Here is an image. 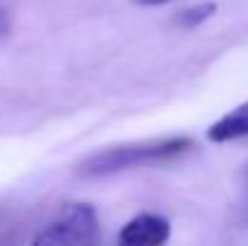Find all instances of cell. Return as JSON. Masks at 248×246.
<instances>
[{
    "mask_svg": "<svg viewBox=\"0 0 248 246\" xmlns=\"http://www.w3.org/2000/svg\"><path fill=\"white\" fill-rule=\"evenodd\" d=\"M190 148H193V140L183 138V135L162 138V140H152V143H133V145L104 150V152L89 157L82 164V174H87V176H106V174H116V171H123V169H135V166H145V164L164 162V160H173V157L188 152Z\"/></svg>",
    "mask_w": 248,
    "mask_h": 246,
    "instance_id": "obj_1",
    "label": "cell"
},
{
    "mask_svg": "<svg viewBox=\"0 0 248 246\" xmlns=\"http://www.w3.org/2000/svg\"><path fill=\"white\" fill-rule=\"evenodd\" d=\"M101 239L99 217L89 203H68L61 215L34 239L36 244H96Z\"/></svg>",
    "mask_w": 248,
    "mask_h": 246,
    "instance_id": "obj_2",
    "label": "cell"
},
{
    "mask_svg": "<svg viewBox=\"0 0 248 246\" xmlns=\"http://www.w3.org/2000/svg\"><path fill=\"white\" fill-rule=\"evenodd\" d=\"M171 234V225L162 215L142 213L123 225L118 242L123 246H159L164 244Z\"/></svg>",
    "mask_w": 248,
    "mask_h": 246,
    "instance_id": "obj_3",
    "label": "cell"
},
{
    "mask_svg": "<svg viewBox=\"0 0 248 246\" xmlns=\"http://www.w3.org/2000/svg\"><path fill=\"white\" fill-rule=\"evenodd\" d=\"M248 135V101L234 106L227 111L222 118H217L207 128V140L210 143H232Z\"/></svg>",
    "mask_w": 248,
    "mask_h": 246,
    "instance_id": "obj_4",
    "label": "cell"
},
{
    "mask_svg": "<svg viewBox=\"0 0 248 246\" xmlns=\"http://www.w3.org/2000/svg\"><path fill=\"white\" fill-rule=\"evenodd\" d=\"M215 12H217V2L205 0V2H195V5H190V7L176 12L173 22H176L178 27H183V29H193V27H200L202 22H207Z\"/></svg>",
    "mask_w": 248,
    "mask_h": 246,
    "instance_id": "obj_5",
    "label": "cell"
},
{
    "mask_svg": "<svg viewBox=\"0 0 248 246\" xmlns=\"http://www.w3.org/2000/svg\"><path fill=\"white\" fill-rule=\"evenodd\" d=\"M239 210L244 215V222L248 225V166L241 171V183H239Z\"/></svg>",
    "mask_w": 248,
    "mask_h": 246,
    "instance_id": "obj_6",
    "label": "cell"
},
{
    "mask_svg": "<svg viewBox=\"0 0 248 246\" xmlns=\"http://www.w3.org/2000/svg\"><path fill=\"white\" fill-rule=\"evenodd\" d=\"M135 2H140V5H150V7H155V5H166V2H171V0H135Z\"/></svg>",
    "mask_w": 248,
    "mask_h": 246,
    "instance_id": "obj_7",
    "label": "cell"
}]
</instances>
